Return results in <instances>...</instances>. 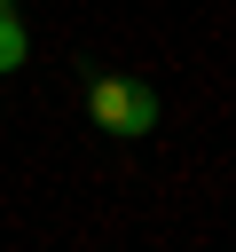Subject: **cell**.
Masks as SVG:
<instances>
[{
    "mask_svg": "<svg viewBox=\"0 0 236 252\" xmlns=\"http://www.w3.org/2000/svg\"><path fill=\"white\" fill-rule=\"evenodd\" d=\"M87 118H94L102 134H149V126H157V87L118 79V71H94V79H87Z\"/></svg>",
    "mask_w": 236,
    "mask_h": 252,
    "instance_id": "6da1fadb",
    "label": "cell"
},
{
    "mask_svg": "<svg viewBox=\"0 0 236 252\" xmlns=\"http://www.w3.org/2000/svg\"><path fill=\"white\" fill-rule=\"evenodd\" d=\"M24 63V24H16V8L0 0V71H16Z\"/></svg>",
    "mask_w": 236,
    "mask_h": 252,
    "instance_id": "7a4b0ae2",
    "label": "cell"
}]
</instances>
